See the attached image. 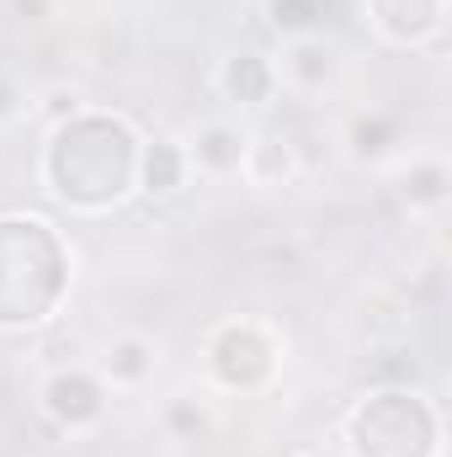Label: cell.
<instances>
[{
  "instance_id": "obj_1",
  "label": "cell",
  "mask_w": 452,
  "mask_h": 457,
  "mask_svg": "<svg viewBox=\"0 0 452 457\" xmlns=\"http://www.w3.org/2000/svg\"><path fill=\"white\" fill-rule=\"evenodd\" d=\"M138 149L144 133L133 117L113 107H75L70 117L48 122L38 149V187L80 219L117 213L138 197Z\"/></svg>"
},
{
  "instance_id": "obj_2",
  "label": "cell",
  "mask_w": 452,
  "mask_h": 457,
  "mask_svg": "<svg viewBox=\"0 0 452 457\" xmlns=\"http://www.w3.org/2000/svg\"><path fill=\"white\" fill-rule=\"evenodd\" d=\"M75 287V250L43 213H0V336H32L59 320Z\"/></svg>"
},
{
  "instance_id": "obj_3",
  "label": "cell",
  "mask_w": 452,
  "mask_h": 457,
  "mask_svg": "<svg viewBox=\"0 0 452 457\" xmlns=\"http://www.w3.org/2000/svg\"><path fill=\"white\" fill-rule=\"evenodd\" d=\"M346 457H442V410L426 388H362L340 415Z\"/></svg>"
},
{
  "instance_id": "obj_4",
  "label": "cell",
  "mask_w": 452,
  "mask_h": 457,
  "mask_svg": "<svg viewBox=\"0 0 452 457\" xmlns=\"http://www.w3.org/2000/svg\"><path fill=\"white\" fill-rule=\"evenodd\" d=\"M203 372L219 394H261L282 372V336L266 320H219L203 336Z\"/></svg>"
},
{
  "instance_id": "obj_5",
  "label": "cell",
  "mask_w": 452,
  "mask_h": 457,
  "mask_svg": "<svg viewBox=\"0 0 452 457\" xmlns=\"http://www.w3.org/2000/svg\"><path fill=\"white\" fill-rule=\"evenodd\" d=\"M38 410L48 415L54 431L86 436V431H96V426L107 420L113 388H107V378H102L96 367H54V372L43 378V388H38Z\"/></svg>"
},
{
  "instance_id": "obj_6",
  "label": "cell",
  "mask_w": 452,
  "mask_h": 457,
  "mask_svg": "<svg viewBox=\"0 0 452 457\" xmlns=\"http://www.w3.org/2000/svg\"><path fill=\"white\" fill-rule=\"evenodd\" d=\"M362 21L389 48H426L448 32V0H362Z\"/></svg>"
},
{
  "instance_id": "obj_7",
  "label": "cell",
  "mask_w": 452,
  "mask_h": 457,
  "mask_svg": "<svg viewBox=\"0 0 452 457\" xmlns=\"http://www.w3.org/2000/svg\"><path fill=\"white\" fill-rule=\"evenodd\" d=\"M277 59H266L261 48H234L219 59V70H213V91L224 96L229 107H239V112H261L272 96H277Z\"/></svg>"
},
{
  "instance_id": "obj_8",
  "label": "cell",
  "mask_w": 452,
  "mask_h": 457,
  "mask_svg": "<svg viewBox=\"0 0 452 457\" xmlns=\"http://www.w3.org/2000/svg\"><path fill=\"white\" fill-rule=\"evenodd\" d=\"M181 149H187V165L203 170V176H239L245 170V149H250V128L219 117V122H203Z\"/></svg>"
},
{
  "instance_id": "obj_9",
  "label": "cell",
  "mask_w": 452,
  "mask_h": 457,
  "mask_svg": "<svg viewBox=\"0 0 452 457\" xmlns=\"http://www.w3.org/2000/svg\"><path fill=\"white\" fill-rule=\"evenodd\" d=\"M340 75V48L314 32V37H288L282 43V64H277V80L298 86V91H325Z\"/></svg>"
},
{
  "instance_id": "obj_10",
  "label": "cell",
  "mask_w": 452,
  "mask_h": 457,
  "mask_svg": "<svg viewBox=\"0 0 452 457\" xmlns=\"http://www.w3.org/2000/svg\"><path fill=\"white\" fill-rule=\"evenodd\" d=\"M394 197H399V208L405 213H442L452 197V170L442 154H415L405 170H399V181H394Z\"/></svg>"
},
{
  "instance_id": "obj_11",
  "label": "cell",
  "mask_w": 452,
  "mask_h": 457,
  "mask_svg": "<svg viewBox=\"0 0 452 457\" xmlns=\"http://www.w3.org/2000/svg\"><path fill=\"white\" fill-rule=\"evenodd\" d=\"M187 181H192L187 149H181L176 138H144V149H138V197L165 203V197H176Z\"/></svg>"
},
{
  "instance_id": "obj_12",
  "label": "cell",
  "mask_w": 452,
  "mask_h": 457,
  "mask_svg": "<svg viewBox=\"0 0 452 457\" xmlns=\"http://www.w3.org/2000/svg\"><path fill=\"white\" fill-rule=\"evenodd\" d=\"M245 176H250V187H261V192L293 187V176H298V144H293L288 133H250Z\"/></svg>"
},
{
  "instance_id": "obj_13",
  "label": "cell",
  "mask_w": 452,
  "mask_h": 457,
  "mask_svg": "<svg viewBox=\"0 0 452 457\" xmlns=\"http://www.w3.org/2000/svg\"><path fill=\"white\" fill-rule=\"evenodd\" d=\"M155 367H160V351L149 336H117L96 372L107 378V388H144L155 378Z\"/></svg>"
},
{
  "instance_id": "obj_14",
  "label": "cell",
  "mask_w": 452,
  "mask_h": 457,
  "mask_svg": "<svg viewBox=\"0 0 452 457\" xmlns=\"http://www.w3.org/2000/svg\"><path fill=\"white\" fill-rule=\"evenodd\" d=\"M399 138H405V133H399V117H389V112H356L351 128H346V149H351V160H362V165L389 160Z\"/></svg>"
},
{
  "instance_id": "obj_15",
  "label": "cell",
  "mask_w": 452,
  "mask_h": 457,
  "mask_svg": "<svg viewBox=\"0 0 452 457\" xmlns=\"http://www.w3.org/2000/svg\"><path fill=\"white\" fill-rule=\"evenodd\" d=\"M261 16L282 43L288 37H314L325 27V16H331V0H266Z\"/></svg>"
},
{
  "instance_id": "obj_16",
  "label": "cell",
  "mask_w": 452,
  "mask_h": 457,
  "mask_svg": "<svg viewBox=\"0 0 452 457\" xmlns=\"http://www.w3.org/2000/svg\"><path fill=\"white\" fill-rule=\"evenodd\" d=\"M367 388H421V361L410 345H378L367 356Z\"/></svg>"
},
{
  "instance_id": "obj_17",
  "label": "cell",
  "mask_w": 452,
  "mask_h": 457,
  "mask_svg": "<svg viewBox=\"0 0 452 457\" xmlns=\"http://www.w3.org/2000/svg\"><path fill=\"white\" fill-rule=\"evenodd\" d=\"M160 426H165V436H171V442H197V436H208V431H213V415H208L197 399H187V394H181V399H171V404H165Z\"/></svg>"
},
{
  "instance_id": "obj_18",
  "label": "cell",
  "mask_w": 452,
  "mask_h": 457,
  "mask_svg": "<svg viewBox=\"0 0 452 457\" xmlns=\"http://www.w3.org/2000/svg\"><path fill=\"white\" fill-rule=\"evenodd\" d=\"M27 107H32V102H27V91L16 86V75H5V70H0V128H5V122H16Z\"/></svg>"
},
{
  "instance_id": "obj_19",
  "label": "cell",
  "mask_w": 452,
  "mask_h": 457,
  "mask_svg": "<svg viewBox=\"0 0 452 457\" xmlns=\"http://www.w3.org/2000/svg\"><path fill=\"white\" fill-rule=\"evenodd\" d=\"M11 11H16V21H43L48 0H11Z\"/></svg>"
}]
</instances>
